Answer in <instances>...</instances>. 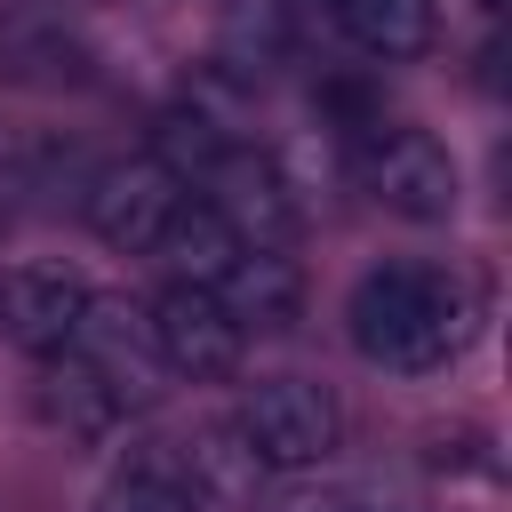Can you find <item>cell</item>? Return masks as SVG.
Here are the masks:
<instances>
[{"label":"cell","mask_w":512,"mask_h":512,"mask_svg":"<svg viewBox=\"0 0 512 512\" xmlns=\"http://www.w3.org/2000/svg\"><path fill=\"white\" fill-rule=\"evenodd\" d=\"M352 184L400 224H448L456 200H464L456 152L416 120H368L360 144H352Z\"/></svg>","instance_id":"3957f363"},{"label":"cell","mask_w":512,"mask_h":512,"mask_svg":"<svg viewBox=\"0 0 512 512\" xmlns=\"http://www.w3.org/2000/svg\"><path fill=\"white\" fill-rule=\"evenodd\" d=\"M224 144H240V136H232L208 104H192V96H184V104H168V112H160V128H152V160H160V168H176L184 184H200V176L216 168V152H224Z\"/></svg>","instance_id":"9a60e30c"},{"label":"cell","mask_w":512,"mask_h":512,"mask_svg":"<svg viewBox=\"0 0 512 512\" xmlns=\"http://www.w3.org/2000/svg\"><path fill=\"white\" fill-rule=\"evenodd\" d=\"M0 80L8 88H96V48L64 24V8H8L0 16Z\"/></svg>","instance_id":"9c48e42d"},{"label":"cell","mask_w":512,"mask_h":512,"mask_svg":"<svg viewBox=\"0 0 512 512\" xmlns=\"http://www.w3.org/2000/svg\"><path fill=\"white\" fill-rule=\"evenodd\" d=\"M176 200H184V176L160 168L152 152L104 160V168H88V184H80L88 232H96L104 248H120V256H152L160 232H168V216H176Z\"/></svg>","instance_id":"277c9868"},{"label":"cell","mask_w":512,"mask_h":512,"mask_svg":"<svg viewBox=\"0 0 512 512\" xmlns=\"http://www.w3.org/2000/svg\"><path fill=\"white\" fill-rule=\"evenodd\" d=\"M480 328V296L440 256H384L344 296V344L384 376H440L464 360Z\"/></svg>","instance_id":"6da1fadb"},{"label":"cell","mask_w":512,"mask_h":512,"mask_svg":"<svg viewBox=\"0 0 512 512\" xmlns=\"http://www.w3.org/2000/svg\"><path fill=\"white\" fill-rule=\"evenodd\" d=\"M48 8H64V0H48Z\"/></svg>","instance_id":"d6986e66"},{"label":"cell","mask_w":512,"mask_h":512,"mask_svg":"<svg viewBox=\"0 0 512 512\" xmlns=\"http://www.w3.org/2000/svg\"><path fill=\"white\" fill-rule=\"evenodd\" d=\"M352 512H416V504H400V496H352Z\"/></svg>","instance_id":"ac0fdd59"},{"label":"cell","mask_w":512,"mask_h":512,"mask_svg":"<svg viewBox=\"0 0 512 512\" xmlns=\"http://www.w3.org/2000/svg\"><path fill=\"white\" fill-rule=\"evenodd\" d=\"M88 280L72 264H8L0 272V344L24 360H56L88 312Z\"/></svg>","instance_id":"ba28073f"},{"label":"cell","mask_w":512,"mask_h":512,"mask_svg":"<svg viewBox=\"0 0 512 512\" xmlns=\"http://www.w3.org/2000/svg\"><path fill=\"white\" fill-rule=\"evenodd\" d=\"M96 512H192V480H184V440H168V432L136 440V448H128L120 464H112V480H104Z\"/></svg>","instance_id":"7c38bea8"},{"label":"cell","mask_w":512,"mask_h":512,"mask_svg":"<svg viewBox=\"0 0 512 512\" xmlns=\"http://www.w3.org/2000/svg\"><path fill=\"white\" fill-rule=\"evenodd\" d=\"M64 352L88 360V368L120 392L128 416L168 392V368H160V352H152V336H144V304H128V296H88V312H80V328H72Z\"/></svg>","instance_id":"52a82bcc"},{"label":"cell","mask_w":512,"mask_h":512,"mask_svg":"<svg viewBox=\"0 0 512 512\" xmlns=\"http://www.w3.org/2000/svg\"><path fill=\"white\" fill-rule=\"evenodd\" d=\"M328 32L376 64H408L432 48V24H440V0H320Z\"/></svg>","instance_id":"8fae6325"},{"label":"cell","mask_w":512,"mask_h":512,"mask_svg":"<svg viewBox=\"0 0 512 512\" xmlns=\"http://www.w3.org/2000/svg\"><path fill=\"white\" fill-rule=\"evenodd\" d=\"M184 480H192V512H248L256 504V464L248 448L232 440V424H208L184 440Z\"/></svg>","instance_id":"5bb4252c"},{"label":"cell","mask_w":512,"mask_h":512,"mask_svg":"<svg viewBox=\"0 0 512 512\" xmlns=\"http://www.w3.org/2000/svg\"><path fill=\"white\" fill-rule=\"evenodd\" d=\"M280 512H352V496H296V504H280Z\"/></svg>","instance_id":"e0dca14e"},{"label":"cell","mask_w":512,"mask_h":512,"mask_svg":"<svg viewBox=\"0 0 512 512\" xmlns=\"http://www.w3.org/2000/svg\"><path fill=\"white\" fill-rule=\"evenodd\" d=\"M232 440L264 480H304L344 448V400L320 376H256L232 408Z\"/></svg>","instance_id":"7a4b0ae2"},{"label":"cell","mask_w":512,"mask_h":512,"mask_svg":"<svg viewBox=\"0 0 512 512\" xmlns=\"http://www.w3.org/2000/svg\"><path fill=\"white\" fill-rule=\"evenodd\" d=\"M232 320H240V336H288L296 328V312H304V272H296V256L288 248H240V264L208 288Z\"/></svg>","instance_id":"30bf717a"},{"label":"cell","mask_w":512,"mask_h":512,"mask_svg":"<svg viewBox=\"0 0 512 512\" xmlns=\"http://www.w3.org/2000/svg\"><path fill=\"white\" fill-rule=\"evenodd\" d=\"M200 200L240 232V240H256V248H288L296 240V184L280 176V160L272 152H256V144H224L216 152V168L200 176Z\"/></svg>","instance_id":"8992f818"},{"label":"cell","mask_w":512,"mask_h":512,"mask_svg":"<svg viewBox=\"0 0 512 512\" xmlns=\"http://www.w3.org/2000/svg\"><path fill=\"white\" fill-rule=\"evenodd\" d=\"M144 336H152L160 368L184 376V384H224V376L240 368V352H248L240 320H232L208 288H192V280H168V288L144 304Z\"/></svg>","instance_id":"5b68a950"},{"label":"cell","mask_w":512,"mask_h":512,"mask_svg":"<svg viewBox=\"0 0 512 512\" xmlns=\"http://www.w3.org/2000/svg\"><path fill=\"white\" fill-rule=\"evenodd\" d=\"M24 200H32V144L0 128V224H8Z\"/></svg>","instance_id":"2e32d148"},{"label":"cell","mask_w":512,"mask_h":512,"mask_svg":"<svg viewBox=\"0 0 512 512\" xmlns=\"http://www.w3.org/2000/svg\"><path fill=\"white\" fill-rule=\"evenodd\" d=\"M48 368V384H40V408H48V424H64V432H80V440H112L120 424H128V408H120V392L88 368V360H72V352H56V360H40Z\"/></svg>","instance_id":"4fadbf2b"}]
</instances>
